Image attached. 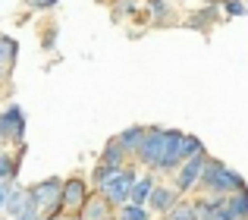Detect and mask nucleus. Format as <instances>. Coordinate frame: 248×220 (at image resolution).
<instances>
[{"instance_id": "obj_20", "label": "nucleus", "mask_w": 248, "mask_h": 220, "mask_svg": "<svg viewBox=\"0 0 248 220\" xmlns=\"http://www.w3.org/2000/svg\"><path fill=\"white\" fill-rule=\"evenodd\" d=\"M145 13L154 19V25H167L173 16V10H170V0H145Z\"/></svg>"}, {"instance_id": "obj_19", "label": "nucleus", "mask_w": 248, "mask_h": 220, "mask_svg": "<svg viewBox=\"0 0 248 220\" xmlns=\"http://www.w3.org/2000/svg\"><path fill=\"white\" fill-rule=\"evenodd\" d=\"M226 204H230V211H232L236 220H248V186L230 192V195H226Z\"/></svg>"}, {"instance_id": "obj_16", "label": "nucleus", "mask_w": 248, "mask_h": 220, "mask_svg": "<svg viewBox=\"0 0 248 220\" xmlns=\"http://www.w3.org/2000/svg\"><path fill=\"white\" fill-rule=\"evenodd\" d=\"M164 220H198V204L195 202H188L186 195L179 198V202L173 204V208L164 214Z\"/></svg>"}, {"instance_id": "obj_1", "label": "nucleus", "mask_w": 248, "mask_h": 220, "mask_svg": "<svg viewBox=\"0 0 248 220\" xmlns=\"http://www.w3.org/2000/svg\"><path fill=\"white\" fill-rule=\"evenodd\" d=\"M245 186L248 183L232 170V167H226L223 160H217V157H207L204 173H201V183H198L195 192H201V195H230V192L245 189Z\"/></svg>"}, {"instance_id": "obj_17", "label": "nucleus", "mask_w": 248, "mask_h": 220, "mask_svg": "<svg viewBox=\"0 0 248 220\" xmlns=\"http://www.w3.org/2000/svg\"><path fill=\"white\" fill-rule=\"evenodd\" d=\"M113 220H154L148 204H135V202H126L113 211Z\"/></svg>"}, {"instance_id": "obj_25", "label": "nucleus", "mask_w": 248, "mask_h": 220, "mask_svg": "<svg viewBox=\"0 0 248 220\" xmlns=\"http://www.w3.org/2000/svg\"><path fill=\"white\" fill-rule=\"evenodd\" d=\"M13 183H16V179H0V211H3L6 198H10V192H13Z\"/></svg>"}, {"instance_id": "obj_18", "label": "nucleus", "mask_w": 248, "mask_h": 220, "mask_svg": "<svg viewBox=\"0 0 248 220\" xmlns=\"http://www.w3.org/2000/svg\"><path fill=\"white\" fill-rule=\"evenodd\" d=\"M16 57H19V41H13L10 35H0V66H3L6 73H13Z\"/></svg>"}, {"instance_id": "obj_28", "label": "nucleus", "mask_w": 248, "mask_h": 220, "mask_svg": "<svg viewBox=\"0 0 248 220\" xmlns=\"http://www.w3.org/2000/svg\"><path fill=\"white\" fill-rule=\"evenodd\" d=\"M41 220H44V217H41Z\"/></svg>"}, {"instance_id": "obj_8", "label": "nucleus", "mask_w": 248, "mask_h": 220, "mask_svg": "<svg viewBox=\"0 0 248 220\" xmlns=\"http://www.w3.org/2000/svg\"><path fill=\"white\" fill-rule=\"evenodd\" d=\"M198 220H236L226 204V195H198Z\"/></svg>"}, {"instance_id": "obj_2", "label": "nucleus", "mask_w": 248, "mask_h": 220, "mask_svg": "<svg viewBox=\"0 0 248 220\" xmlns=\"http://www.w3.org/2000/svg\"><path fill=\"white\" fill-rule=\"evenodd\" d=\"M135 176H139V160H129L126 167H120V170L107 173V176H104L101 183L94 186V189L101 192V195L107 198L113 208H120V204L129 202V189H132Z\"/></svg>"}, {"instance_id": "obj_10", "label": "nucleus", "mask_w": 248, "mask_h": 220, "mask_svg": "<svg viewBox=\"0 0 248 220\" xmlns=\"http://www.w3.org/2000/svg\"><path fill=\"white\" fill-rule=\"evenodd\" d=\"M220 22V3H204L201 10H195V13H188V19L182 25L186 29H195V31H201V35H211V29Z\"/></svg>"}, {"instance_id": "obj_13", "label": "nucleus", "mask_w": 248, "mask_h": 220, "mask_svg": "<svg viewBox=\"0 0 248 220\" xmlns=\"http://www.w3.org/2000/svg\"><path fill=\"white\" fill-rule=\"evenodd\" d=\"M29 186H19V183H13V192H10V198H6V204H3V214L6 217H19L25 208H29Z\"/></svg>"}, {"instance_id": "obj_21", "label": "nucleus", "mask_w": 248, "mask_h": 220, "mask_svg": "<svg viewBox=\"0 0 248 220\" xmlns=\"http://www.w3.org/2000/svg\"><path fill=\"white\" fill-rule=\"evenodd\" d=\"M16 176H19V157H13L0 148V179H16Z\"/></svg>"}, {"instance_id": "obj_3", "label": "nucleus", "mask_w": 248, "mask_h": 220, "mask_svg": "<svg viewBox=\"0 0 248 220\" xmlns=\"http://www.w3.org/2000/svg\"><path fill=\"white\" fill-rule=\"evenodd\" d=\"M60 189H63L60 176H47V179H38L35 186H29V202L44 220H54L63 214L60 211Z\"/></svg>"}, {"instance_id": "obj_24", "label": "nucleus", "mask_w": 248, "mask_h": 220, "mask_svg": "<svg viewBox=\"0 0 248 220\" xmlns=\"http://www.w3.org/2000/svg\"><path fill=\"white\" fill-rule=\"evenodd\" d=\"M60 3V0H25V6L35 13H44V10H54V6Z\"/></svg>"}, {"instance_id": "obj_15", "label": "nucleus", "mask_w": 248, "mask_h": 220, "mask_svg": "<svg viewBox=\"0 0 248 220\" xmlns=\"http://www.w3.org/2000/svg\"><path fill=\"white\" fill-rule=\"evenodd\" d=\"M97 160H101V164H107L110 170H120V167H126V164H129V157H126V151L120 148L116 135H113V139H110L107 145L101 148V157H97Z\"/></svg>"}, {"instance_id": "obj_9", "label": "nucleus", "mask_w": 248, "mask_h": 220, "mask_svg": "<svg viewBox=\"0 0 248 220\" xmlns=\"http://www.w3.org/2000/svg\"><path fill=\"white\" fill-rule=\"evenodd\" d=\"M179 192H176V186H170V183H154V189H151V195H148V211L151 214H157V217H164L170 208H173L176 202H179Z\"/></svg>"}, {"instance_id": "obj_27", "label": "nucleus", "mask_w": 248, "mask_h": 220, "mask_svg": "<svg viewBox=\"0 0 248 220\" xmlns=\"http://www.w3.org/2000/svg\"><path fill=\"white\" fill-rule=\"evenodd\" d=\"M107 220H113V217H107Z\"/></svg>"}, {"instance_id": "obj_5", "label": "nucleus", "mask_w": 248, "mask_h": 220, "mask_svg": "<svg viewBox=\"0 0 248 220\" xmlns=\"http://www.w3.org/2000/svg\"><path fill=\"white\" fill-rule=\"evenodd\" d=\"M167 141H170V129L167 126H148L145 141H141L139 154H135L139 167L157 173V164H160V157H164V151H167Z\"/></svg>"}, {"instance_id": "obj_6", "label": "nucleus", "mask_w": 248, "mask_h": 220, "mask_svg": "<svg viewBox=\"0 0 248 220\" xmlns=\"http://www.w3.org/2000/svg\"><path fill=\"white\" fill-rule=\"evenodd\" d=\"M88 195H91L88 179H82V176L63 179V189H60V211H63V214H79V208L85 204V198H88Z\"/></svg>"}, {"instance_id": "obj_11", "label": "nucleus", "mask_w": 248, "mask_h": 220, "mask_svg": "<svg viewBox=\"0 0 248 220\" xmlns=\"http://www.w3.org/2000/svg\"><path fill=\"white\" fill-rule=\"evenodd\" d=\"M113 211H116L113 204H110L107 198H104L101 192L94 189L88 198H85V204L79 208V217H82V220H107V217H113Z\"/></svg>"}, {"instance_id": "obj_23", "label": "nucleus", "mask_w": 248, "mask_h": 220, "mask_svg": "<svg viewBox=\"0 0 248 220\" xmlns=\"http://www.w3.org/2000/svg\"><path fill=\"white\" fill-rule=\"evenodd\" d=\"M220 10H223V16L236 19V16H245L248 6H245V0H220Z\"/></svg>"}, {"instance_id": "obj_14", "label": "nucleus", "mask_w": 248, "mask_h": 220, "mask_svg": "<svg viewBox=\"0 0 248 220\" xmlns=\"http://www.w3.org/2000/svg\"><path fill=\"white\" fill-rule=\"evenodd\" d=\"M154 183H157V173H151V170H145V176H135L132 189H129V202L145 204L148 195H151V189H154Z\"/></svg>"}, {"instance_id": "obj_26", "label": "nucleus", "mask_w": 248, "mask_h": 220, "mask_svg": "<svg viewBox=\"0 0 248 220\" xmlns=\"http://www.w3.org/2000/svg\"><path fill=\"white\" fill-rule=\"evenodd\" d=\"M13 220H41V214H38V211L31 208V204H29V208H25L22 214H19V217H13Z\"/></svg>"}, {"instance_id": "obj_7", "label": "nucleus", "mask_w": 248, "mask_h": 220, "mask_svg": "<svg viewBox=\"0 0 248 220\" xmlns=\"http://www.w3.org/2000/svg\"><path fill=\"white\" fill-rule=\"evenodd\" d=\"M0 126H3L10 145H22L25 141V110L19 104H10L3 113H0Z\"/></svg>"}, {"instance_id": "obj_4", "label": "nucleus", "mask_w": 248, "mask_h": 220, "mask_svg": "<svg viewBox=\"0 0 248 220\" xmlns=\"http://www.w3.org/2000/svg\"><path fill=\"white\" fill-rule=\"evenodd\" d=\"M207 157H211V154H207V148H201V151H195L192 157H186L173 173H170V176H173V186H176V192H179V195H192V192L198 189Z\"/></svg>"}, {"instance_id": "obj_12", "label": "nucleus", "mask_w": 248, "mask_h": 220, "mask_svg": "<svg viewBox=\"0 0 248 220\" xmlns=\"http://www.w3.org/2000/svg\"><path fill=\"white\" fill-rule=\"evenodd\" d=\"M145 132H148V126H126L120 135H116V141H120V148L126 151V157L129 160H135V154H139V148H141V141H145Z\"/></svg>"}, {"instance_id": "obj_22", "label": "nucleus", "mask_w": 248, "mask_h": 220, "mask_svg": "<svg viewBox=\"0 0 248 220\" xmlns=\"http://www.w3.org/2000/svg\"><path fill=\"white\" fill-rule=\"evenodd\" d=\"M110 13H113V22H120V19L139 13V3H135V0H116V3L110 6Z\"/></svg>"}]
</instances>
